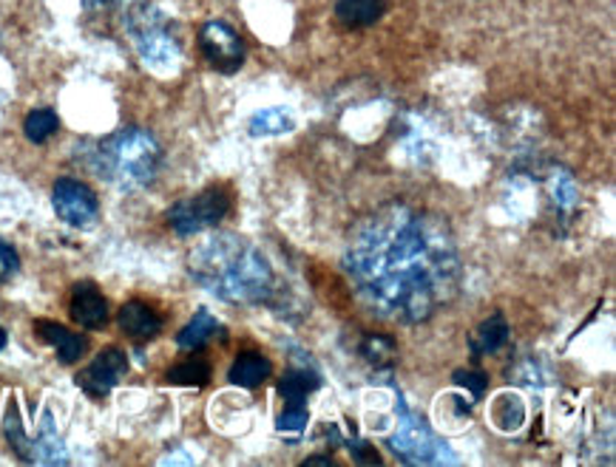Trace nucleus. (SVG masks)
I'll use <instances>...</instances> for the list:
<instances>
[{"label":"nucleus","mask_w":616,"mask_h":467,"mask_svg":"<svg viewBox=\"0 0 616 467\" xmlns=\"http://www.w3.org/2000/svg\"><path fill=\"white\" fill-rule=\"evenodd\" d=\"M122 26L129 32L131 46L140 54V60L156 74H170L179 66L183 48L176 41L168 18L151 3V0H122L120 7Z\"/></svg>","instance_id":"20e7f679"},{"label":"nucleus","mask_w":616,"mask_h":467,"mask_svg":"<svg viewBox=\"0 0 616 467\" xmlns=\"http://www.w3.org/2000/svg\"><path fill=\"white\" fill-rule=\"evenodd\" d=\"M361 354H364L373 366H393L395 346L393 341H386V337H381V334H370V337L364 341V346H361Z\"/></svg>","instance_id":"412c9836"},{"label":"nucleus","mask_w":616,"mask_h":467,"mask_svg":"<svg viewBox=\"0 0 616 467\" xmlns=\"http://www.w3.org/2000/svg\"><path fill=\"white\" fill-rule=\"evenodd\" d=\"M273 374V363L264 357V354L256 352H248V354H239L237 363L231 366L228 371V380L233 386H242V388H258L267 377Z\"/></svg>","instance_id":"4468645a"},{"label":"nucleus","mask_w":616,"mask_h":467,"mask_svg":"<svg viewBox=\"0 0 616 467\" xmlns=\"http://www.w3.org/2000/svg\"><path fill=\"white\" fill-rule=\"evenodd\" d=\"M52 204H55L57 215L72 227H88L100 213L95 190L77 179H57L55 190H52Z\"/></svg>","instance_id":"6e6552de"},{"label":"nucleus","mask_w":616,"mask_h":467,"mask_svg":"<svg viewBox=\"0 0 616 467\" xmlns=\"http://www.w3.org/2000/svg\"><path fill=\"white\" fill-rule=\"evenodd\" d=\"M310 414H307V408L301 402H290L285 408V414L278 416V431H301L307 425Z\"/></svg>","instance_id":"4be33fe9"},{"label":"nucleus","mask_w":616,"mask_h":467,"mask_svg":"<svg viewBox=\"0 0 616 467\" xmlns=\"http://www.w3.org/2000/svg\"><path fill=\"white\" fill-rule=\"evenodd\" d=\"M454 380L461 382V386H469L474 391V397L483 394V388H486V377L481 371H458L454 374Z\"/></svg>","instance_id":"b1692460"},{"label":"nucleus","mask_w":616,"mask_h":467,"mask_svg":"<svg viewBox=\"0 0 616 467\" xmlns=\"http://www.w3.org/2000/svg\"><path fill=\"white\" fill-rule=\"evenodd\" d=\"M117 323H120L122 332L129 334V337H134V341H151V337H156L160 329H163L160 314L140 301L125 303V307L120 309V314H117Z\"/></svg>","instance_id":"f8f14e48"},{"label":"nucleus","mask_w":616,"mask_h":467,"mask_svg":"<svg viewBox=\"0 0 616 467\" xmlns=\"http://www.w3.org/2000/svg\"><path fill=\"white\" fill-rule=\"evenodd\" d=\"M217 332H222V326L217 323V318L208 312H199V314H194V321H190L183 332L176 334V343H179V348L199 352V348H205L210 341H213V337H217Z\"/></svg>","instance_id":"2eb2a0df"},{"label":"nucleus","mask_w":616,"mask_h":467,"mask_svg":"<svg viewBox=\"0 0 616 467\" xmlns=\"http://www.w3.org/2000/svg\"><path fill=\"white\" fill-rule=\"evenodd\" d=\"M3 348H7V332L0 329V352H3Z\"/></svg>","instance_id":"a878e982"},{"label":"nucleus","mask_w":616,"mask_h":467,"mask_svg":"<svg viewBox=\"0 0 616 467\" xmlns=\"http://www.w3.org/2000/svg\"><path fill=\"white\" fill-rule=\"evenodd\" d=\"M307 465H332L330 456H312V459H307Z\"/></svg>","instance_id":"393cba45"},{"label":"nucleus","mask_w":616,"mask_h":467,"mask_svg":"<svg viewBox=\"0 0 616 467\" xmlns=\"http://www.w3.org/2000/svg\"><path fill=\"white\" fill-rule=\"evenodd\" d=\"M316 388H319V377L312 371H307V368L287 371L285 377H282V382H278V391H282V397H285L287 402H305V397L310 394V391H316Z\"/></svg>","instance_id":"a211bd4d"},{"label":"nucleus","mask_w":616,"mask_h":467,"mask_svg":"<svg viewBox=\"0 0 616 467\" xmlns=\"http://www.w3.org/2000/svg\"><path fill=\"white\" fill-rule=\"evenodd\" d=\"M293 114L287 108H262L258 114H253L251 120V134L253 136H276V134H287L293 131Z\"/></svg>","instance_id":"f3484780"},{"label":"nucleus","mask_w":616,"mask_h":467,"mask_svg":"<svg viewBox=\"0 0 616 467\" xmlns=\"http://www.w3.org/2000/svg\"><path fill=\"white\" fill-rule=\"evenodd\" d=\"M395 454H400L409 462H454V456L449 454L447 442H440L438 436L427 427V422L415 416L413 411L400 408V422H398V434L393 436Z\"/></svg>","instance_id":"423d86ee"},{"label":"nucleus","mask_w":616,"mask_h":467,"mask_svg":"<svg viewBox=\"0 0 616 467\" xmlns=\"http://www.w3.org/2000/svg\"><path fill=\"white\" fill-rule=\"evenodd\" d=\"M129 371V357L120 348H106L88 363L86 371H80L77 386L86 391L88 397H106L117 382L122 380V374Z\"/></svg>","instance_id":"1a4fd4ad"},{"label":"nucleus","mask_w":616,"mask_h":467,"mask_svg":"<svg viewBox=\"0 0 616 467\" xmlns=\"http://www.w3.org/2000/svg\"><path fill=\"white\" fill-rule=\"evenodd\" d=\"M163 165V147L143 127H122L106 136L91 154V167L120 190H140L151 185Z\"/></svg>","instance_id":"7ed1b4c3"},{"label":"nucleus","mask_w":616,"mask_h":467,"mask_svg":"<svg viewBox=\"0 0 616 467\" xmlns=\"http://www.w3.org/2000/svg\"><path fill=\"white\" fill-rule=\"evenodd\" d=\"M34 329H37V334H41L48 346H55L57 357H61V363H66V366L77 363L82 354H86V348H88L86 337H82V334L68 332V329L61 326V323L37 321L34 323Z\"/></svg>","instance_id":"9b49d317"},{"label":"nucleus","mask_w":616,"mask_h":467,"mask_svg":"<svg viewBox=\"0 0 616 467\" xmlns=\"http://www.w3.org/2000/svg\"><path fill=\"white\" fill-rule=\"evenodd\" d=\"M231 210V199L222 187H208L190 199L176 201L168 210V224L176 235H197L208 227H217Z\"/></svg>","instance_id":"39448f33"},{"label":"nucleus","mask_w":616,"mask_h":467,"mask_svg":"<svg viewBox=\"0 0 616 467\" xmlns=\"http://www.w3.org/2000/svg\"><path fill=\"white\" fill-rule=\"evenodd\" d=\"M508 341V323L503 314H492L488 321H483L477 326V332L472 334V352L474 354H492L501 346H506Z\"/></svg>","instance_id":"dca6fc26"},{"label":"nucleus","mask_w":616,"mask_h":467,"mask_svg":"<svg viewBox=\"0 0 616 467\" xmlns=\"http://www.w3.org/2000/svg\"><path fill=\"white\" fill-rule=\"evenodd\" d=\"M199 48L205 60L222 74H233L244 63V43L237 29H231L222 21H208L199 29Z\"/></svg>","instance_id":"0eeeda50"},{"label":"nucleus","mask_w":616,"mask_h":467,"mask_svg":"<svg viewBox=\"0 0 616 467\" xmlns=\"http://www.w3.org/2000/svg\"><path fill=\"white\" fill-rule=\"evenodd\" d=\"M350 283L375 318L415 326L461 292V253L447 219L389 201L352 230L344 249Z\"/></svg>","instance_id":"f257e3e1"},{"label":"nucleus","mask_w":616,"mask_h":467,"mask_svg":"<svg viewBox=\"0 0 616 467\" xmlns=\"http://www.w3.org/2000/svg\"><path fill=\"white\" fill-rule=\"evenodd\" d=\"M57 125H61V120H57V114L52 108H37V111H32V114L26 116V122H23V134H26V140L34 142V145H43V142L55 136Z\"/></svg>","instance_id":"6ab92c4d"},{"label":"nucleus","mask_w":616,"mask_h":467,"mask_svg":"<svg viewBox=\"0 0 616 467\" xmlns=\"http://www.w3.org/2000/svg\"><path fill=\"white\" fill-rule=\"evenodd\" d=\"M386 14V0H339L336 18L350 29L375 26Z\"/></svg>","instance_id":"ddd939ff"},{"label":"nucleus","mask_w":616,"mask_h":467,"mask_svg":"<svg viewBox=\"0 0 616 467\" xmlns=\"http://www.w3.org/2000/svg\"><path fill=\"white\" fill-rule=\"evenodd\" d=\"M21 269V258L9 247L7 241H0V280H9L14 273Z\"/></svg>","instance_id":"5701e85b"},{"label":"nucleus","mask_w":616,"mask_h":467,"mask_svg":"<svg viewBox=\"0 0 616 467\" xmlns=\"http://www.w3.org/2000/svg\"><path fill=\"white\" fill-rule=\"evenodd\" d=\"M210 380V366L199 357H190V360L179 363L168 371V382L174 386H205Z\"/></svg>","instance_id":"aec40b11"},{"label":"nucleus","mask_w":616,"mask_h":467,"mask_svg":"<svg viewBox=\"0 0 616 467\" xmlns=\"http://www.w3.org/2000/svg\"><path fill=\"white\" fill-rule=\"evenodd\" d=\"M188 269L199 287L228 303H258L273 292L271 264L242 235H210L190 253Z\"/></svg>","instance_id":"f03ea898"},{"label":"nucleus","mask_w":616,"mask_h":467,"mask_svg":"<svg viewBox=\"0 0 616 467\" xmlns=\"http://www.w3.org/2000/svg\"><path fill=\"white\" fill-rule=\"evenodd\" d=\"M68 309H72V318H75L82 329H102L109 323V301H106L100 294V289H97L95 283H88V280H82V283H77V287L72 289V303H68Z\"/></svg>","instance_id":"9d476101"}]
</instances>
